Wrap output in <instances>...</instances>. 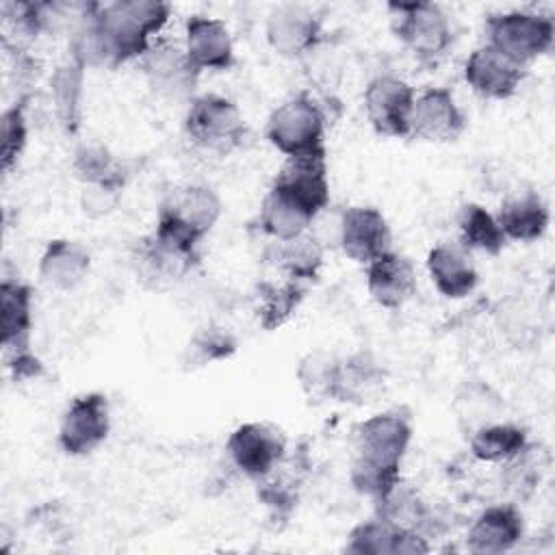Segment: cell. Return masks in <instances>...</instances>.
Instances as JSON below:
<instances>
[{"label":"cell","mask_w":555,"mask_h":555,"mask_svg":"<svg viewBox=\"0 0 555 555\" xmlns=\"http://www.w3.org/2000/svg\"><path fill=\"white\" fill-rule=\"evenodd\" d=\"M412 440L410 418L382 412L362 421L353 431L356 455L349 481L356 492L379 501L401 481V460Z\"/></svg>","instance_id":"6da1fadb"},{"label":"cell","mask_w":555,"mask_h":555,"mask_svg":"<svg viewBox=\"0 0 555 555\" xmlns=\"http://www.w3.org/2000/svg\"><path fill=\"white\" fill-rule=\"evenodd\" d=\"M221 217L219 195L204 184H180L158 204L154 232L197 247Z\"/></svg>","instance_id":"7a4b0ae2"},{"label":"cell","mask_w":555,"mask_h":555,"mask_svg":"<svg viewBox=\"0 0 555 555\" xmlns=\"http://www.w3.org/2000/svg\"><path fill=\"white\" fill-rule=\"evenodd\" d=\"M392 33L421 65H436L453 43V28L436 2H388Z\"/></svg>","instance_id":"3957f363"},{"label":"cell","mask_w":555,"mask_h":555,"mask_svg":"<svg viewBox=\"0 0 555 555\" xmlns=\"http://www.w3.org/2000/svg\"><path fill=\"white\" fill-rule=\"evenodd\" d=\"M184 132L197 150L215 156H228L243 145L247 124L232 100L219 93H204L189 102Z\"/></svg>","instance_id":"277c9868"},{"label":"cell","mask_w":555,"mask_h":555,"mask_svg":"<svg viewBox=\"0 0 555 555\" xmlns=\"http://www.w3.org/2000/svg\"><path fill=\"white\" fill-rule=\"evenodd\" d=\"M327 115L308 93H297L282 102L267 121L269 143L288 156L325 152Z\"/></svg>","instance_id":"5b68a950"},{"label":"cell","mask_w":555,"mask_h":555,"mask_svg":"<svg viewBox=\"0 0 555 555\" xmlns=\"http://www.w3.org/2000/svg\"><path fill=\"white\" fill-rule=\"evenodd\" d=\"M483 33L486 46L499 50L522 67L546 54L555 39L553 20L533 11L492 13L486 17Z\"/></svg>","instance_id":"8992f818"},{"label":"cell","mask_w":555,"mask_h":555,"mask_svg":"<svg viewBox=\"0 0 555 555\" xmlns=\"http://www.w3.org/2000/svg\"><path fill=\"white\" fill-rule=\"evenodd\" d=\"M199 262L197 247L178 243L158 232L141 236L132 249L137 282L150 293H167Z\"/></svg>","instance_id":"52a82bcc"},{"label":"cell","mask_w":555,"mask_h":555,"mask_svg":"<svg viewBox=\"0 0 555 555\" xmlns=\"http://www.w3.org/2000/svg\"><path fill=\"white\" fill-rule=\"evenodd\" d=\"M150 89L165 100H193L199 69L189 59L184 46L156 37L139 59Z\"/></svg>","instance_id":"ba28073f"},{"label":"cell","mask_w":555,"mask_h":555,"mask_svg":"<svg viewBox=\"0 0 555 555\" xmlns=\"http://www.w3.org/2000/svg\"><path fill=\"white\" fill-rule=\"evenodd\" d=\"M111 431L108 399L102 392H85L72 399L59 425V447L72 457L95 451Z\"/></svg>","instance_id":"9c48e42d"},{"label":"cell","mask_w":555,"mask_h":555,"mask_svg":"<svg viewBox=\"0 0 555 555\" xmlns=\"http://www.w3.org/2000/svg\"><path fill=\"white\" fill-rule=\"evenodd\" d=\"M225 451L243 475L258 481L286 455V436L271 423L251 421L238 425L230 434Z\"/></svg>","instance_id":"30bf717a"},{"label":"cell","mask_w":555,"mask_h":555,"mask_svg":"<svg viewBox=\"0 0 555 555\" xmlns=\"http://www.w3.org/2000/svg\"><path fill=\"white\" fill-rule=\"evenodd\" d=\"M414 89L390 74L375 76L364 89V111L373 130L382 137H410Z\"/></svg>","instance_id":"8fae6325"},{"label":"cell","mask_w":555,"mask_h":555,"mask_svg":"<svg viewBox=\"0 0 555 555\" xmlns=\"http://www.w3.org/2000/svg\"><path fill=\"white\" fill-rule=\"evenodd\" d=\"M271 189L317 217L325 206H330L327 152L288 156L275 173Z\"/></svg>","instance_id":"7c38bea8"},{"label":"cell","mask_w":555,"mask_h":555,"mask_svg":"<svg viewBox=\"0 0 555 555\" xmlns=\"http://www.w3.org/2000/svg\"><path fill=\"white\" fill-rule=\"evenodd\" d=\"M466 130V115L447 87H429L414 98L410 115V137L429 143H451Z\"/></svg>","instance_id":"4fadbf2b"},{"label":"cell","mask_w":555,"mask_h":555,"mask_svg":"<svg viewBox=\"0 0 555 555\" xmlns=\"http://www.w3.org/2000/svg\"><path fill=\"white\" fill-rule=\"evenodd\" d=\"M267 43L284 59H301L323 39L321 20L306 7L282 4L267 17Z\"/></svg>","instance_id":"5bb4252c"},{"label":"cell","mask_w":555,"mask_h":555,"mask_svg":"<svg viewBox=\"0 0 555 555\" xmlns=\"http://www.w3.org/2000/svg\"><path fill=\"white\" fill-rule=\"evenodd\" d=\"M392 234L382 210L373 206H349L343 210L338 247L360 264H369L390 251Z\"/></svg>","instance_id":"9a60e30c"},{"label":"cell","mask_w":555,"mask_h":555,"mask_svg":"<svg viewBox=\"0 0 555 555\" xmlns=\"http://www.w3.org/2000/svg\"><path fill=\"white\" fill-rule=\"evenodd\" d=\"M525 78L527 67L509 61L505 54L486 43L475 48L464 65L466 85L483 100L512 98Z\"/></svg>","instance_id":"2e32d148"},{"label":"cell","mask_w":555,"mask_h":555,"mask_svg":"<svg viewBox=\"0 0 555 555\" xmlns=\"http://www.w3.org/2000/svg\"><path fill=\"white\" fill-rule=\"evenodd\" d=\"M347 538L345 551L353 555H421L431 551L423 533L401 529L382 516L356 525Z\"/></svg>","instance_id":"e0dca14e"},{"label":"cell","mask_w":555,"mask_h":555,"mask_svg":"<svg viewBox=\"0 0 555 555\" xmlns=\"http://www.w3.org/2000/svg\"><path fill=\"white\" fill-rule=\"evenodd\" d=\"M416 269L399 251H386L366 264V291L371 299L388 310H399L416 295Z\"/></svg>","instance_id":"ac0fdd59"},{"label":"cell","mask_w":555,"mask_h":555,"mask_svg":"<svg viewBox=\"0 0 555 555\" xmlns=\"http://www.w3.org/2000/svg\"><path fill=\"white\" fill-rule=\"evenodd\" d=\"M522 533V514L514 503L490 505L468 527L466 548L479 555L507 553L520 542Z\"/></svg>","instance_id":"d6986e66"},{"label":"cell","mask_w":555,"mask_h":555,"mask_svg":"<svg viewBox=\"0 0 555 555\" xmlns=\"http://www.w3.org/2000/svg\"><path fill=\"white\" fill-rule=\"evenodd\" d=\"M184 50L193 65L223 72L234 65V43L228 26L210 15H191L184 26Z\"/></svg>","instance_id":"ffe728a7"},{"label":"cell","mask_w":555,"mask_h":555,"mask_svg":"<svg viewBox=\"0 0 555 555\" xmlns=\"http://www.w3.org/2000/svg\"><path fill=\"white\" fill-rule=\"evenodd\" d=\"M494 219L507 241L533 243L546 234L551 212L538 191L518 189L505 195Z\"/></svg>","instance_id":"44dd1931"},{"label":"cell","mask_w":555,"mask_h":555,"mask_svg":"<svg viewBox=\"0 0 555 555\" xmlns=\"http://www.w3.org/2000/svg\"><path fill=\"white\" fill-rule=\"evenodd\" d=\"M427 271L438 293L447 299L468 297L479 282L470 251L460 243L436 245L427 254Z\"/></svg>","instance_id":"7402d4cb"},{"label":"cell","mask_w":555,"mask_h":555,"mask_svg":"<svg viewBox=\"0 0 555 555\" xmlns=\"http://www.w3.org/2000/svg\"><path fill=\"white\" fill-rule=\"evenodd\" d=\"M308 468L310 462L304 447H299L291 455L286 453L269 475L258 479V499L275 516H288L299 501V490L308 475Z\"/></svg>","instance_id":"603a6c76"},{"label":"cell","mask_w":555,"mask_h":555,"mask_svg":"<svg viewBox=\"0 0 555 555\" xmlns=\"http://www.w3.org/2000/svg\"><path fill=\"white\" fill-rule=\"evenodd\" d=\"M33 293L20 280L4 278L0 284V345L4 353L30 347Z\"/></svg>","instance_id":"cb8c5ba5"},{"label":"cell","mask_w":555,"mask_h":555,"mask_svg":"<svg viewBox=\"0 0 555 555\" xmlns=\"http://www.w3.org/2000/svg\"><path fill=\"white\" fill-rule=\"evenodd\" d=\"M89 269V251L69 238H52L39 258V278L56 291H72L82 284Z\"/></svg>","instance_id":"d4e9b609"},{"label":"cell","mask_w":555,"mask_h":555,"mask_svg":"<svg viewBox=\"0 0 555 555\" xmlns=\"http://www.w3.org/2000/svg\"><path fill=\"white\" fill-rule=\"evenodd\" d=\"M386 384V371L371 351H356L338 362L336 377V401L345 403H369Z\"/></svg>","instance_id":"484cf974"},{"label":"cell","mask_w":555,"mask_h":555,"mask_svg":"<svg viewBox=\"0 0 555 555\" xmlns=\"http://www.w3.org/2000/svg\"><path fill=\"white\" fill-rule=\"evenodd\" d=\"M308 286L304 282L280 278V280H260L254 288V312L258 325L267 332H273L288 323L297 312Z\"/></svg>","instance_id":"4316f807"},{"label":"cell","mask_w":555,"mask_h":555,"mask_svg":"<svg viewBox=\"0 0 555 555\" xmlns=\"http://www.w3.org/2000/svg\"><path fill=\"white\" fill-rule=\"evenodd\" d=\"M85 65L67 54L59 63L50 78V95L59 126L65 134L74 137L82 124V87H85Z\"/></svg>","instance_id":"83f0119b"},{"label":"cell","mask_w":555,"mask_h":555,"mask_svg":"<svg viewBox=\"0 0 555 555\" xmlns=\"http://www.w3.org/2000/svg\"><path fill=\"white\" fill-rule=\"evenodd\" d=\"M323 247L310 234L304 232L288 241H273L267 249V262L282 275L297 282H312L319 278L323 267Z\"/></svg>","instance_id":"f1b7e54d"},{"label":"cell","mask_w":555,"mask_h":555,"mask_svg":"<svg viewBox=\"0 0 555 555\" xmlns=\"http://www.w3.org/2000/svg\"><path fill=\"white\" fill-rule=\"evenodd\" d=\"M72 171L82 184H128L132 163L117 158L106 145L89 141L76 147L72 158Z\"/></svg>","instance_id":"f546056e"},{"label":"cell","mask_w":555,"mask_h":555,"mask_svg":"<svg viewBox=\"0 0 555 555\" xmlns=\"http://www.w3.org/2000/svg\"><path fill=\"white\" fill-rule=\"evenodd\" d=\"M43 33L41 2L11 0L0 7V37L9 54L28 52L33 41Z\"/></svg>","instance_id":"4dcf8cb0"},{"label":"cell","mask_w":555,"mask_h":555,"mask_svg":"<svg viewBox=\"0 0 555 555\" xmlns=\"http://www.w3.org/2000/svg\"><path fill=\"white\" fill-rule=\"evenodd\" d=\"M314 217L284 197L282 193L269 189L262 197L260 212H258V225L260 230L271 236L273 241H288L304 232H308Z\"/></svg>","instance_id":"1f68e13d"},{"label":"cell","mask_w":555,"mask_h":555,"mask_svg":"<svg viewBox=\"0 0 555 555\" xmlns=\"http://www.w3.org/2000/svg\"><path fill=\"white\" fill-rule=\"evenodd\" d=\"M457 232H460V245L466 251L499 256L507 243L494 215L475 202L462 204L457 212Z\"/></svg>","instance_id":"d6a6232c"},{"label":"cell","mask_w":555,"mask_h":555,"mask_svg":"<svg viewBox=\"0 0 555 555\" xmlns=\"http://www.w3.org/2000/svg\"><path fill=\"white\" fill-rule=\"evenodd\" d=\"M527 431L514 423H488L468 436L470 455L486 464H503L527 444Z\"/></svg>","instance_id":"836d02e7"},{"label":"cell","mask_w":555,"mask_h":555,"mask_svg":"<svg viewBox=\"0 0 555 555\" xmlns=\"http://www.w3.org/2000/svg\"><path fill=\"white\" fill-rule=\"evenodd\" d=\"M338 362L330 351L314 349L308 351L299 364H297V382L301 392L312 405L325 403V401H336V377H338Z\"/></svg>","instance_id":"e575fe53"},{"label":"cell","mask_w":555,"mask_h":555,"mask_svg":"<svg viewBox=\"0 0 555 555\" xmlns=\"http://www.w3.org/2000/svg\"><path fill=\"white\" fill-rule=\"evenodd\" d=\"M501 486L516 499H527L538 488L546 468V453L542 447L527 442L514 457L501 464Z\"/></svg>","instance_id":"d590c367"},{"label":"cell","mask_w":555,"mask_h":555,"mask_svg":"<svg viewBox=\"0 0 555 555\" xmlns=\"http://www.w3.org/2000/svg\"><path fill=\"white\" fill-rule=\"evenodd\" d=\"M236 351V338L221 325L208 323L197 327L184 347L182 362L191 369L206 366L230 358Z\"/></svg>","instance_id":"8d00e7d4"},{"label":"cell","mask_w":555,"mask_h":555,"mask_svg":"<svg viewBox=\"0 0 555 555\" xmlns=\"http://www.w3.org/2000/svg\"><path fill=\"white\" fill-rule=\"evenodd\" d=\"M28 93L20 95L0 117V167L9 173L26 147L28 124H26Z\"/></svg>","instance_id":"74e56055"},{"label":"cell","mask_w":555,"mask_h":555,"mask_svg":"<svg viewBox=\"0 0 555 555\" xmlns=\"http://www.w3.org/2000/svg\"><path fill=\"white\" fill-rule=\"evenodd\" d=\"M488 386H466L464 395L457 397L455 401V410H457V421L460 425L468 431L466 436H470L475 429L488 425V423H494L496 414H499V408H501V401L499 397L494 399H488Z\"/></svg>","instance_id":"f35d334b"},{"label":"cell","mask_w":555,"mask_h":555,"mask_svg":"<svg viewBox=\"0 0 555 555\" xmlns=\"http://www.w3.org/2000/svg\"><path fill=\"white\" fill-rule=\"evenodd\" d=\"M126 184H85L80 193V208L87 217L100 219L111 215L124 193Z\"/></svg>","instance_id":"ab89813d"},{"label":"cell","mask_w":555,"mask_h":555,"mask_svg":"<svg viewBox=\"0 0 555 555\" xmlns=\"http://www.w3.org/2000/svg\"><path fill=\"white\" fill-rule=\"evenodd\" d=\"M4 364L7 369L13 373L15 382H24V379H35L43 373V364L41 360L28 349H20L13 353H4Z\"/></svg>","instance_id":"60d3db41"}]
</instances>
